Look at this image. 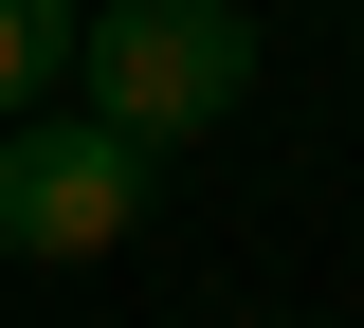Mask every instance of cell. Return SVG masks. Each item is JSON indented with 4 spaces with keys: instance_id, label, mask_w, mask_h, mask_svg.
Instances as JSON below:
<instances>
[{
    "instance_id": "obj_2",
    "label": "cell",
    "mask_w": 364,
    "mask_h": 328,
    "mask_svg": "<svg viewBox=\"0 0 364 328\" xmlns=\"http://www.w3.org/2000/svg\"><path fill=\"white\" fill-rule=\"evenodd\" d=\"M146 164L164 146H128L109 110H18L0 128V255H109L146 219Z\"/></svg>"
},
{
    "instance_id": "obj_1",
    "label": "cell",
    "mask_w": 364,
    "mask_h": 328,
    "mask_svg": "<svg viewBox=\"0 0 364 328\" xmlns=\"http://www.w3.org/2000/svg\"><path fill=\"white\" fill-rule=\"evenodd\" d=\"M73 73H91V110L128 146H182V128H219V110L255 92V18H237V0H128V18L73 37Z\"/></svg>"
},
{
    "instance_id": "obj_3",
    "label": "cell",
    "mask_w": 364,
    "mask_h": 328,
    "mask_svg": "<svg viewBox=\"0 0 364 328\" xmlns=\"http://www.w3.org/2000/svg\"><path fill=\"white\" fill-rule=\"evenodd\" d=\"M55 73H73V0H0V128L37 110Z\"/></svg>"
}]
</instances>
